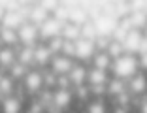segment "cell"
Masks as SVG:
<instances>
[{
	"instance_id": "1",
	"label": "cell",
	"mask_w": 147,
	"mask_h": 113,
	"mask_svg": "<svg viewBox=\"0 0 147 113\" xmlns=\"http://www.w3.org/2000/svg\"><path fill=\"white\" fill-rule=\"evenodd\" d=\"M140 72L138 66V55H130V53H123L121 57H117L111 61V66H109V75L117 79H130L134 74Z\"/></svg>"
},
{
	"instance_id": "2",
	"label": "cell",
	"mask_w": 147,
	"mask_h": 113,
	"mask_svg": "<svg viewBox=\"0 0 147 113\" xmlns=\"http://www.w3.org/2000/svg\"><path fill=\"white\" fill-rule=\"evenodd\" d=\"M19 83L23 85V89H25L28 94L36 96L43 87H45V85H43V70L34 68V66L28 68V70H26V74L23 75V79Z\"/></svg>"
},
{
	"instance_id": "3",
	"label": "cell",
	"mask_w": 147,
	"mask_h": 113,
	"mask_svg": "<svg viewBox=\"0 0 147 113\" xmlns=\"http://www.w3.org/2000/svg\"><path fill=\"white\" fill-rule=\"evenodd\" d=\"M74 89L72 87H55L51 91V104L49 108L53 111H62L74 102Z\"/></svg>"
},
{
	"instance_id": "4",
	"label": "cell",
	"mask_w": 147,
	"mask_h": 113,
	"mask_svg": "<svg viewBox=\"0 0 147 113\" xmlns=\"http://www.w3.org/2000/svg\"><path fill=\"white\" fill-rule=\"evenodd\" d=\"M96 53V45L94 40H85V38H78L74 42V61L81 62H91L92 55Z\"/></svg>"
},
{
	"instance_id": "5",
	"label": "cell",
	"mask_w": 147,
	"mask_h": 113,
	"mask_svg": "<svg viewBox=\"0 0 147 113\" xmlns=\"http://www.w3.org/2000/svg\"><path fill=\"white\" fill-rule=\"evenodd\" d=\"M109 79V72L100 68H87V87L91 89V92H106V83Z\"/></svg>"
},
{
	"instance_id": "6",
	"label": "cell",
	"mask_w": 147,
	"mask_h": 113,
	"mask_svg": "<svg viewBox=\"0 0 147 113\" xmlns=\"http://www.w3.org/2000/svg\"><path fill=\"white\" fill-rule=\"evenodd\" d=\"M61 28H62V21H59L57 17L49 15L47 19H43L38 25V34H40V42H47L49 38L61 36Z\"/></svg>"
},
{
	"instance_id": "7",
	"label": "cell",
	"mask_w": 147,
	"mask_h": 113,
	"mask_svg": "<svg viewBox=\"0 0 147 113\" xmlns=\"http://www.w3.org/2000/svg\"><path fill=\"white\" fill-rule=\"evenodd\" d=\"M17 40H19V45H28V47H34V45L40 42L38 26L32 25V23H28V21H25L17 28Z\"/></svg>"
},
{
	"instance_id": "8",
	"label": "cell",
	"mask_w": 147,
	"mask_h": 113,
	"mask_svg": "<svg viewBox=\"0 0 147 113\" xmlns=\"http://www.w3.org/2000/svg\"><path fill=\"white\" fill-rule=\"evenodd\" d=\"M126 92L130 94V98H140L147 94V75L143 72H138L130 79H126Z\"/></svg>"
},
{
	"instance_id": "9",
	"label": "cell",
	"mask_w": 147,
	"mask_h": 113,
	"mask_svg": "<svg viewBox=\"0 0 147 113\" xmlns=\"http://www.w3.org/2000/svg\"><path fill=\"white\" fill-rule=\"evenodd\" d=\"M117 19L119 17L109 15V13H100L96 19H92L96 36H111V32L115 30V26H117Z\"/></svg>"
},
{
	"instance_id": "10",
	"label": "cell",
	"mask_w": 147,
	"mask_h": 113,
	"mask_svg": "<svg viewBox=\"0 0 147 113\" xmlns=\"http://www.w3.org/2000/svg\"><path fill=\"white\" fill-rule=\"evenodd\" d=\"M74 62H76L74 59L62 55V53H57V55L51 57V61H49L47 68H49V72H51V74H55V75H66L70 72V68L74 66Z\"/></svg>"
},
{
	"instance_id": "11",
	"label": "cell",
	"mask_w": 147,
	"mask_h": 113,
	"mask_svg": "<svg viewBox=\"0 0 147 113\" xmlns=\"http://www.w3.org/2000/svg\"><path fill=\"white\" fill-rule=\"evenodd\" d=\"M145 30H140V28H130L126 32L125 40H123V49L125 53H130V55H138V49H140V42H142V36Z\"/></svg>"
},
{
	"instance_id": "12",
	"label": "cell",
	"mask_w": 147,
	"mask_h": 113,
	"mask_svg": "<svg viewBox=\"0 0 147 113\" xmlns=\"http://www.w3.org/2000/svg\"><path fill=\"white\" fill-rule=\"evenodd\" d=\"M25 21H26V17H25V13H21V9H6L2 19H0V26L17 30Z\"/></svg>"
},
{
	"instance_id": "13",
	"label": "cell",
	"mask_w": 147,
	"mask_h": 113,
	"mask_svg": "<svg viewBox=\"0 0 147 113\" xmlns=\"http://www.w3.org/2000/svg\"><path fill=\"white\" fill-rule=\"evenodd\" d=\"M53 53L49 51V47L45 45V42H38L34 45V68H47L49 61H51Z\"/></svg>"
},
{
	"instance_id": "14",
	"label": "cell",
	"mask_w": 147,
	"mask_h": 113,
	"mask_svg": "<svg viewBox=\"0 0 147 113\" xmlns=\"http://www.w3.org/2000/svg\"><path fill=\"white\" fill-rule=\"evenodd\" d=\"M66 75H68V79H70L72 89L79 87V85H87V66L81 64V62H79V64L74 62V66L70 68V72Z\"/></svg>"
},
{
	"instance_id": "15",
	"label": "cell",
	"mask_w": 147,
	"mask_h": 113,
	"mask_svg": "<svg viewBox=\"0 0 147 113\" xmlns=\"http://www.w3.org/2000/svg\"><path fill=\"white\" fill-rule=\"evenodd\" d=\"M17 47H8V45H0V72H6L13 62L17 61Z\"/></svg>"
},
{
	"instance_id": "16",
	"label": "cell",
	"mask_w": 147,
	"mask_h": 113,
	"mask_svg": "<svg viewBox=\"0 0 147 113\" xmlns=\"http://www.w3.org/2000/svg\"><path fill=\"white\" fill-rule=\"evenodd\" d=\"M21 109H23V102L19 96H15V92L2 96V111L4 113H19Z\"/></svg>"
},
{
	"instance_id": "17",
	"label": "cell",
	"mask_w": 147,
	"mask_h": 113,
	"mask_svg": "<svg viewBox=\"0 0 147 113\" xmlns=\"http://www.w3.org/2000/svg\"><path fill=\"white\" fill-rule=\"evenodd\" d=\"M49 15H51V13H49L47 9H43L40 4H34L30 9H28V11H26V15H25V17H26V21H28V23H32V25H36V26H38L40 23H42L43 19H47Z\"/></svg>"
},
{
	"instance_id": "18",
	"label": "cell",
	"mask_w": 147,
	"mask_h": 113,
	"mask_svg": "<svg viewBox=\"0 0 147 113\" xmlns=\"http://www.w3.org/2000/svg\"><path fill=\"white\" fill-rule=\"evenodd\" d=\"M15 53H17V62L28 66V68L34 66V47H28V45H17Z\"/></svg>"
},
{
	"instance_id": "19",
	"label": "cell",
	"mask_w": 147,
	"mask_h": 113,
	"mask_svg": "<svg viewBox=\"0 0 147 113\" xmlns=\"http://www.w3.org/2000/svg\"><path fill=\"white\" fill-rule=\"evenodd\" d=\"M91 66H92V68H100V70L109 72V66H111V57H109L106 51H98V49H96V53L92 55V59H91Z\"/></svg>"
},
{
	"instance_id": "20",
	"label": "cell",
	"mask_w": 147,
	"mask_h": 113,
	"mask_svg": "<svg viewBox=\"0 0 147 113\" xmlns=\"http://www.w3.org/2000/svg\"><path fill=\"white\" fill-rule=\"evenodd\" d=\"M123 92H126V81L117 79V77H111V75H109L108 83H106V94L119 96V94H123Z\"/></svg>"
},
{
	"instance_id": "21",
	"label": "cell",
	"mask_w": 147,
	"mask_h": 113,
	"mask_svg": "<svg viewBox=\"0 0 147 113\" xmlns=\"http://www.w3.org/2000/svg\"><path fill=\"white\" fill-rule=\"evenodd\" d=\"M0 45H8V47H17V45H19L17 30L0 26Z\"/></svg>"
},
{
	"instance_id": "22",
	"label": "cell",
	"mask_w": 147,
	"mask_h": 113,
	"mask_svg": "<svg viewBox=\"0 0 147 113\" xmlns=\"http://www.w3.org/2000/svg\"><path fill=\"white\" fill-rule=\"evenodd\" d=\"M128 21L132 28H140V30H145L147 28V11L143 9H134V11L128 15Z\"/></svg>"
},
{
	"instance_id": "23",
	"label": "cell",
	"mask_w": 147,
	"mask_h": 113,
	"mask_svg": "<svg viewBox=\"0 0 147 113\" xmlns=\"http://www.w3.org/2000/svg\"><path fill=\"white\" fill-rule=\"evenodd\" d=\"M61 36H62V40L76 42V40L79 38V25L70 23V21H64V23H62V28H61Z\"/></svg>"
},
{
	"instance_id": "24",
	"label": "cell",
	"mask_w": 147,
	"mask_h": 113,
	"mask_svg": "<svg viewBox=\"0 0 147 113\" xmlns=\"http://www.w3.org/2000/svg\"><path fill=\"white\" fill-rule=\"evenodd\" d=\"M66 21L76 23V25H83L85 21H89V13H87L83 8H79V6L68 8V19H66Z\"/></svg>"
},
{
	"instance_id": "25",
	"label": "cell",
	"mask_w": 147,
	"mask_h": 113,
	"mask_svg": "<svg viewBox=\"0 0 147 113\" xmlns=\"http://www.w3.org/2000/svg\"><path fill=\"white\" fill-rule=\"evenodd\" d=\"M15 85H17V81H15V79H11L8 74H6V72H2V74H0V96L13 94Z\"/></svg>"
},
{
	"instance_id": "26",
	"label": "cell",
	"mask_w": 147,
	"mask_h": 113,
	"mask_svg": "<svg viewBox=\"0 0 147 113\" xmlns=\"http://www.w3.org/2000/svg\"><path fill=\"white\" fill-rule=\"evenodd\" d=\"M26 70H28V66H25V64H21V62L15 61V62H13V64L9 66L8 70H6V74H8L11 79H15V81L19 83V81L23 79V75L26 74Z\"/></svg>"
},
{
	"instance_id": "27",
	"label": "cell",
	"mask_w": 147,
	"mask_h": 113,
	"mask_svg": "<svg viewBox=\"0 0 147 113\" xmlns=\"http://www.w3.org/2000/svg\"><path fill=\"white\" fill-rule=\"evenodd\" d=\"M79 38H85V40H94L96 38V30H94L92 21H85L83 25H79Z\"/></svg>"
},
{
	"instance_id": "28",
	"label": "cell",
	"mask_w": 147,
	"mask_h": 113,
	"mask_svg": "<svg viewBox=\"0 0 147 113\" xmlns=\"http://www.w3.org/2000/svg\"><path fill=\"white\" fill-rule=\"evenodd\" d=\"M104 51L111 57V61H113V59H117V57H121L123 53H125V49H123V44H121V42H117V40H109L108 47H106Z\"/></svg>"
},
{
	"instance_id": "29",
	"label": "cell",
	"mask_w": 147,
	"mask_h": 113,
	"mask_svg": "<svg viewBox=\"0 0 147 113\" xmlns=\"http://www.w3.org/2000/svg\"><path fill=\"white\" fill-rule=\"evenodd\" d=\"M87 111H91V113H104V111H108V106L102 102L100 96H96L94 100H91L89 104H87Z\"/></svg>"
},
{
	"instance_id": "30",
	"label": "cell",
	"mask_w": 147,
	"mask_h": 113,
	"mask_svg": "<svg viewBox=\"0 0 147 113\" xmlns=\"http://www.w3.org/2000/svg\"><path fill=\"white\" fill-rule=\"evenodd\" d=\"M62 36H55V38H49L47 42H45V45L49 47V51L53 53V55H57V53H61V47H62Z\"/></svg>"
},
{
	"instance_id": "31",
	"label": "cell",
	"mask_w": 147,
	"mask_h": 113,
	"mask_svg": "<svg viewBox=\"0 0 147 113\" xmlns=\"http://www.w3.org/2000/svg\"><path fill=\"white\" fill-rule=\"evenodd\" d=\"M40 6H42L43 9H47L49 13H53L59 6H61V0H42L40 2Z\"/></svg>"
},
{
	"instance_id": "32",
	"label": "cell",
	"mask_w": 147,
	"mask_h": 113,
	"mask_svg": "<svg viewBox=\"0 0 147 113\" xmlns=\"http://www.w3.org/2000/svg\"><path fill=\"white\" fill-rule=\"evenodd\" d=\"M61 53L66 55V57H70V59H74V42L64 40V42H62V47H61Z\"/></svg>"
},
{
	"instance_id": "33",
	"label": "cell",
	"mask_w": 147,
	"mask_h": 113,
	"mask_svg": "<svg viewBox=\"0 0 147 113\" xmlns=\"http://www.w3.org/2000/svg\"><path fill=\"white\" fill-rule=\"evenodd\" d=\"M138 66H140V72H143L147 75V53L138 55Z\"/></svg>"
},
{
	"instance_id": "34",
	"label": "cell",
	"mask_w": 147,
	"mask_h": 113,
	"mask_svg": "<svg viewBox=\"0 0 147 113\" xmlns=\"http://www.w3.org/2000/svg\"><path fill=\"white\" fill-rule=\"evenodd\" d=\"M142 53H147V32H143V36H142V42H140L138 55H142Z\"/></svg>"
},
{
	"instance_id": "35",
	"label": "cell",
	"mask_w": 147,
	"mask_h": 113,
	"mask_svg": "<svg viewBox=\"0 0 147 113\" xmlns=\"http://www.w3.org/2000/svg\"><path fill=\"white\" fill-rule=\"evenodd\" d=\"M43 109H45V108H43V106L40 104L38 100H36V102H32V104L28 106V111H32V113H38V111H43Z\"/></svg>"
},
{
	"instance_id": "36",
	"label": "cell",
	"mask_w": 147,
	"mask_h": 113,
	"mask_svg": "<svg viewBox=\"0 0 147 113\" xmlns=\"http://www.w3.org/2000/svg\"><path fill=\"white\" fill-rule=\"evenodd\" d=\"M140 111H142V113H147V94L140 96Z\"/></svg>"
},
{
	"instance_id": "37",
	"label": "cell",
	"mask_w": 147,
	"mask_h": 113,
	"mask_svg": "<svg viewBox=\"0 0 147 113\" xmlns=\"http://www.w3.org/2000/svg\"><path fill=\"white\" fill-rule=\"evenodd\" d=\"M4 11H6V8L2 4H0V19H2V15H4Z\"/></svg>"
},
{
	"instance_id": "38",
	"label": "cell",
	"mask_w": 147,
	"mask_h": 113,
	"mask_svg": "<svg viewBox=\"0 0 147 113\" xmlns=\"http://www.w3.org/2000/svg\"><path fill=\"white\" fill-rule=\"evenodd\" d=\"M145 30H147V28H145Z\"/></svg>"
}]
</instances>
